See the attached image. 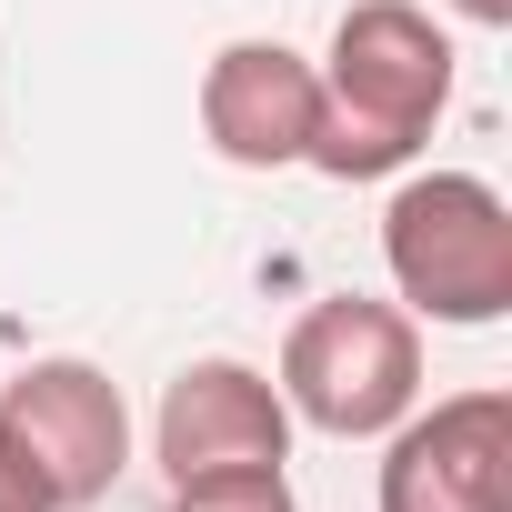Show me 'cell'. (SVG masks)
I'll list each match as a JSON object with an SVG mask.
<instances>
[{
    "label": "cell",
    "mask_w": 512,
    "mask_h": 512,
    "mask_svg": "<svg viewBox=\"0 0 512 512\" xmlns=\"http://www.w3.org/2000/svg\"><path fill=\"white\" fill-rule=\"evenodd\" d=\"M312 71H322V121H312L302 171H322V181L412 171V151L452 111V31L422 0H352Z\"/></svg>",
    "instance_id": "1"
},
{
    "label": "cell",
    "mask_w": 512,
    "mask_h": 512,
    "mask_svg": "<svg viewBox=\"0 0 512 512\" xmlns=\"http://www.w3.org/2000/svg\"><path fill=\"white\" fill-rule=\"evenodd\" d=\"M382 272L412 322L492 332L512 312V201L482 171H412L382 201Z\"/></svg>",
    "instance_id": "2"
},
{
    "label": "cell",
    "mask_w": 512,
    "mask_h": 512,
    "mask_svg": "<svg viewBox=\"0 0 512 512\" xmlns=\"http://www.w3.org/2000/svg\"><path fill=\"white\" fill-rule=\"evenodd\" d=\"M272 382H282L292 422H312L332 442H382L422 402V322L402 302H372V292H322L282 332Z\"/></svg>",
    "instance_id": "3"
},
{
    "label": "cell",
    "mask_w": 512,
    "mask_h": 512,
    "mask_svg": "<svg viewBox=\"0 0 512 512\" xmlns=\"http://www.w3.org/2000/svg\"><path fill=\"white\" fill-rule=\"evenodd\" d=\"M0 432L31 452V472L51 482L61 512H91L111 502V482L131 472V402L101 362L81 352H51V362H21L0 382Z\"/></svg>",
    "instance_id": "4"
},
{
    "label": "cell",
    "mask_w": 512,
    "mask_h": 512,
    "mask_svg": "<svg viewBox=\"0 0 512 512\" xmlns=\"http://www.w3.org/2000/svg\"><path fill=\"white\" fill-rule=\"evenodd\" d=\"M151 462L171 492L191 482H251V472H282L292 462V402L272 372H251L231 352L181 362L161 412H151Z\"/></svg>",
    "instance_id": "5"
},
{
    "label": "cell",
    "mask_w": 512,
    "mask_h": 512,
    "mask_svg": "<svg viewBox=\"0 0 512 512\" xmlns=\"http://www.w3.org/2000/svg\"><path fill=\"white\" fill-rule=\"evenodd\" d=\"M382 512H512V392L472 382L382 432Z\"/></svg>",
    "instance_id": "6"
},
{
    "label": "cell",
    "mask_w": 512,
    "mask_h": 512,
    "mask_svg": "<svg viewBox=\"0 0 512 512\" xmlns=\"http://www.w3.org/2000/svg\"><path fill=\"white\" fill-rule=\"evenodd\" d=\"M322 121V71L292 41H221L201 71V141L231 171H302Z\"/></svg>",
    "instance_id": "7"
},
{
    "label": "cell",
    "mask_w": 512,
    "mask_h": 512,
    "mask_svg": "<svg viewBox=\"0 0 512 512\" xmlns=\"http://www.w3.org/2000/svg\"><path fill=\"white\" fill-rule=\"evenodd\" d=\"M161 512H302V502H292V472H251V482H191Z\"/></svg>",
    "instance_id": "8"
},
{
    "label": "cell",
    "mask_w": 512,
    "mask_h": 512,
    "mask_svg": "<svg viewBox=\"0 0 512 512\" xmlns=\"http://www.w3.org/2000/svg\"><path fill=\"white\" fill-rule=\"evenodd\" d=\"M0 512H61V502H51V482L31 472V452H21L11 432H0Z\"/></svg>",
    "instance_id": "9"
},
{
    "label": "cell",
    "mask_w": 512,
    "mask_h": 512,
    "mask_svg": "<svg viewBox=\"0 0 512 512\" xmlns=\"http://www.w3.org/2000/svg\"><path fill=\"white\" fill-rule=\"evenodd\" d=\"M452 11H462V21H482V31H502V21H512V0H452Z\"/></svg>",
    "instance_id": "10"
}]
</instances>
